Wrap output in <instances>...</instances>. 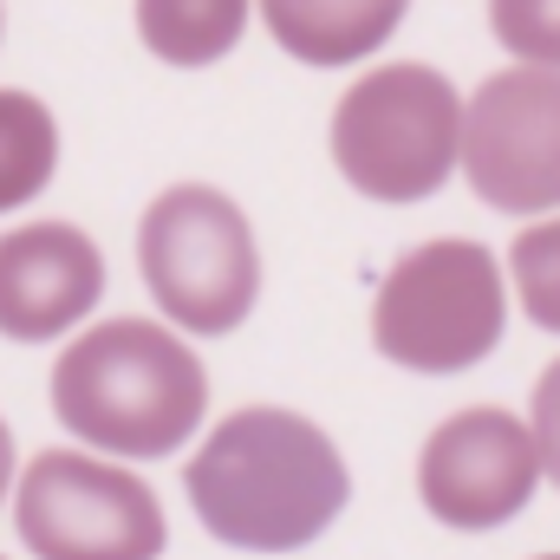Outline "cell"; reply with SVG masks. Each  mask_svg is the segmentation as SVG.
Segmentation results:
<instances>
[{
	"mask_svg": "<svg viewBox=\"0 0 560 560\" xmlns=\"http://www.w3.org/2000/svg\"><path fill=\"white\" fill-rule=\"evenodd\" d=\"M509 275H515V293H522L528 319H535L541 332H560V215L541 222V229H522V235H515Z\"/></svg>",
	"mask_w": 560,
	"mask_h": 560,
	"instance_id": "obj_13",
	"label": "cell"
},
{
	"mask_svg": "<svg viewBox=\"0 0 560 560\" xmlns=\"http://www.w3.org/2000/svg\"><path fill=\"white\" fill-rule=\"evenodd\" d=\"M183 489L215 541L248 555H293L339 522L352 476L313 418L248 405L209 430V443L183 469Z\"/></svg>",
	"mask_w": 560,
	"mask_h": 560,
	"instance_id": "obj_1",
	"label": "cell"
},
{
	"mask_svg": "<svg viewBox=\"0 0 560 560\" xmlns=\"http://www.w3.org/2000/svg\"><path fill=\"white\" fill-rule=\"evenodd\" d=\"M509 326L502 268L482 242H423L372 300V346L405 372H469L495 352Z\"/></svg>",
	"mask_w": 560,
	"mask_h": 560,
	"instance_id": "obj_5",
	"label": "cell"
},
{
	"mask_svg": "<svg viewBox=\"0 0 560 560\" xmlns=\"http://www.w3.org/2000/svg\"><path fill=\"white\" fill-rule=\"evenodd\" d=\"M13 489V436H7V423H0V495Z\"/></svg>",
	"mask_w": 560,
	"mask_h": 560,
	"instance_id": "obj_16",
	"label": "cell"
},
{
	"mask_svg": "<svg viewBox=\"0 0 560 560\" xmlns=\"http://www.w3.org/2000/svg\"><path fill=\"white\" fill-rule=\"evenodd\" d=\"M59 423L112 456H170L209 411L202 359L156 319H105L79 332L52 365Z\"/></svg>",
	"mask_w": 560,
	"mask_h": 560,
	"instance_id": "obj_2",
	"label": "cell"
},
{
	"mask_svg": "<svg viewBox=\"0 0 560 560\" xmlns=\"http://www.w3.org/2000/svg\"><path fill=\"white\" fill-rule=\"evenodd\" d=\"M535 482H541V456H535L528 423L515 411H495V405L443 418L418 456L423 509L443 528H463V535L515 522L528 509Z\"/></svg>",
	"mask_w": 560,
	"mask_h": 560,
	"instance_id": "obj_8",
	"label": "cell"
},
{
	"mask_svg": "<svg viewBox=\"0 0 560 560\" xmlns=\"http://www.w3.org/2000/svg\"><path fill=\"white\" fill-rule=\"evenodd\" d=\"M541 560H560V555H541Z\"/></svg>",
	"mask_w": 560,
	"mask_h": 560,
	"instance_id": "obj_17",
	"label": "cell"
},
{
	"mask_svg": "<svg viewBox=\"0 0 560 560\" xmlns=\"http://www.w3.org/2000/svg\"><path fill=\"white\" fill-rule=\"evenodd\" d=\"M411 0H261V20L275 33L280 52H293L300 66H359L372 59L398 20H405Z\"/></svg>",
	"mask_w": 560,
	"mask_h": 560,
	"instance_id": "obj_10",
	"label": "cell"
},
{
	"mask_svg": "<svg viewBox=\"0 0 560 560\" xmlns=\"http://www.w3.org/2000/svg\"><path fill=\"white\" fill-rule=\"evenodd\" d=\"M13 528L33 560H156L163 555V509L150 482L79 456L39 450L13 489Z\"/></svg>",
	"mask_w": 560,
	"mask_h": 560,
	"instance_id": "obj_6",
	"label": "cell"
},
{
	"mask_svg": "<svg viewBox=\"0 0 560 560\" xmlns=\"http://www.w3.org/2000/svg\"><path fill=\"white\" fill-rule=\"evenodd\" d=\"M528 436L541 456V476L560 489V359L535 378V405H528Z\"/></svg>",
	"mask_w": 560,
	"mask_h": 560,
	"instance_id": "obj_15",
	"label": "cell"
},
{
	"mask_svg": "<svg viewBox=\"0 0 560 560\" xmlns=\"http://www.w3.org/2000/svg\"><path fill=\"white\" fill-rule=\"evenodd\" d=\"M59 170V125L33 92L0 85V215L33 202Z\"/></svg>",
	"mask_w": 560,
	"mask_h": 560,
	"instance_id": "obj_12",
	"label": "cell"
},
{
	"mask_svg": "<svg viewBox=\"0 0 560 560\" xmlns=\"http://www.w3.org/2000/svg\"><path fill=\"white\" fill-rule=\"evenodd\" d=\"M456 163L469 189L502 215L560 209V72H489L463 105Z\"/></svg>",
	"mask_w": 560,
	"mask_h": 560,
	"instance_id": "obj_7",
	"label": "cell"
},
{
	"mask_svg": "<svg viewBox=\"0 0 560 560\" xmlns=\"http://www.w3.org/2000/svg\"><path fill=\"white\" fill-rule=\"evenodd\" d=\"M463 98L418 59L378 66L332 105V163L372 202H423L456 170Z\"/></svg>",
	"mask_w": 560,
	"mask_h": 560,
	"instance_id": "obj_3",
	"label": "cell"
},
{
	"mask_svg": "<svg viewBox=\"0 0 560 560\" xmlns=\"http://www.w3.org/2000/svg\"><path fill=\"white\" fill-rule=\"evenodd\" d=\"M248 26V0H138V33L163 66H215L235 52Z\"/></svg>",
	"mask_w": 560,
	"mask_h": 560,
	"instance_id": "obj_11",
	"label": "cell"
},
{
	"mask_svg": "<svg viewBox=\"0 0 560 560\" xmlns=\"http://www.w3.org/2000/svg\"><path fill=\"white\" fill-rule=\"evenodd\" d=\"M105 293V255L72 222H33L0 235V332L20 346L72 332Z\"/></svg>",
	"mask_w": 560,
	"mask_h": 560,
	"instance_id": "obj_9",
	"label": "cell"
},
{
	"mask_svg": "<svg viewBox=\"0 0 560 560\" xmlns=\"http://www.w3.org/2000/svg\"><path fill=\"white\" fill-rule=\"evenodd\" d=\"M138 268L176 332L222 339L255 313V293H261V255H255L248 215L209 183H176L143 209Z\"/></svg>",
	"mask_w": 560,
	"mask_h": 560,
	"instance_id": "obj_4",
	"label": "cell"
},
{
	"mask_svg": "<svg viewBox=\"0 0 560 560\" xmlns=\"http://www.w3.org/2000/svg\"><path fill=\"white\" fill-rule=\"evenodd\" d=\"M489 33L522 66L560 72V0H489Z\"/></svg>",
	"mask_w": 560,
	"mask_h": 560,
	"instance_id": "obj_14",
	"label": "cell"
}]
</instances>
